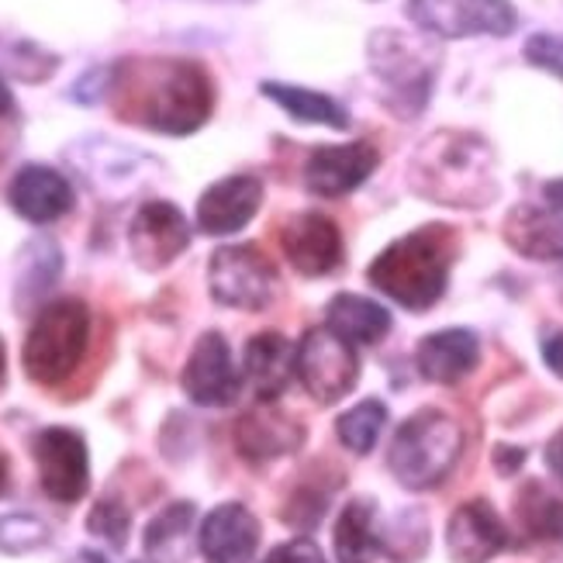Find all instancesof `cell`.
Here are the masks:
<instances>
[{"instance_id":"cell-1","label":"cell","mask_w":563,"mask_h":563,"mask_svg":"<svg viewBox=\"0 0 563 563\" xmlns=\"http://www.w3.org/2000/svg\"><path fill=\"white\" fill-rule=\"evenodd\" d=\"M114 111L159 135H194L214 111V84L190 59H132L114 66Z\"/></svg>"},{"instance_id":"cell-2","label":"cell","mask_w":563,"mask_h":563,"mask_svg":"<svg viewBox=\"0 0 563 563\" xmlns=\"http://www.w3.org/2000/svg\"><path fill=\"white\" fill-rule=\"evenodd\" d=\"M408 184L419 198L463 211L487 208L501 190L492 142L460 129L432 132L415 150L408 163Z\"/></svg>"},{"instance_id":"cell-3","label":"cell","mask_w":563,"mask_h":563,"mask_svg":"<svg viewBox=\"0 0 563 563\" xmlns=\"http://www.w3.org/2000/svg\"><path fill=\"white\" fill-rule=\"evenodd\" d=\"M456 229L453 225H422L390 246L371 263L366 280H371L390 301L408 311H426L446 294L450 271L456 260Z\"/></svg>"},{"instance_id":"cell-4","label":"cell","mask_w":563,"mask_h":563,"mask_svg":"<svg viewBox=\"0 0 563 563\" xmlns=\"http://www.w3.org/2000/svg\"><path fill=\"white\" fill-rule=\"evenodd\" d=\"M371 73L380 84L384 108L398 118H419L432 97L439 56L432 45L411 38L398 29H380L366 42Z\"/></svg>"},{"instance_id":"cell-5","label":"cell","mask_w":563,"mask_h":563,"mask_svg":"<svg viewBox=\"0 0 563 563\" xmlns=\"http://www.w3.org/2000/svg\"><path fill=\"white\" fill-rule=\"evenodd\" d=\"M460 453H463L460 422L439 408H422L398 429L387 463L390 474L408 492H429V487H439L453 474Z\"/></svg>"},{"instance_id":"cell-6","label":"cell","mask_w":563,"mask_h":563,"mask_svg":"<svg viewBox=\"0 0 563 563\" xmlns=\"http://www.w3.org/2000/svg\"><path fill=\"white\" fill-rule=\"evenodd\" d=\"M90 339V311L77 298H59L45 305L29 329L21 350L24 374L42 387L63 384L80 366Z\"/></svg>"},{"instance_id":"cell-7","label":"cell","mask_w":563,"mask_h":563,"mask_svg":"<svg viewBox=\"0 0 563 563\" xmlns=\"http://www.w3.org/2000/svg\"><path fill=\"white\" fill-rule=\"evenodd\" d=\"M408 18L415 29L443 42L474 35L505 38L519 29L511 0H408Z\"/></svg>"},{"instance_id":"cell-8","label":"cell","mask_w":563,"mask_h":563,"mask_svg":"<svg viewBox=\"0 0 563 563\" xmlns=\"http://www.w3.org/2000/svg\"><path fill=\"white\" fill-rule=\"evenodd\" d=\"M211 298L235 311H263L277 298V271L256 246H222L208 263Z\"/></svg>"},{"instance_id":"cell-9","label":"cell","mask_w":563,"mask_h":563,"mask_svg":"<svg viewBox=\"0 0 563 563\" xmlns=\"http://www.w3.org/2000/svg\"><path fill=\"white\" fill-rule=\"evenodd\" d=\"M298 380L318 405H335L350 395L360 377V360L346 339H339L329 325L305 332L298 346Z\"/></svg>"},{"instance_id":"cell-10","label":"cell","mask_w":563,"mask_h":563,"mask_svg":"<svg viewBox=\"0 0 563 563\" xmlns=\"http://www.w3.org/2000/svg\"><path fill=\"white\" fill-rule=\"evenodd\" d=\"M42 492L59 505H77L90 487V456L77 429L48 426L32 443Z\"/></svg>"},{"instance_id":"cell-11","label":"cell","mask_w":563,"mask_h":563,"mask_svg":"<svg viewBox=\"0 0 563 563\" xmlns=\"http://www.w3.org/2000/svg\"><path fill=\"white\" fill-rule=\"evenodd\" d=\"M190 246V225L177 205L145 201L129 225V250L142 271H166Z\"/></svg>"},{"instance_id":"cell-12","label":"cell","mask_w":563,"mask_h":563,"mask_svg":"<svg viewBox=\"0 0 563 563\" xmlns=\"http://www.w3.org/2000/svg\"><path fill=\"white\" fill-rule=\"evenodd\" d=\"M280 246L287 263L301 277H329L346 260L342 232L322 211H301L287 218V225L280 229Z\"/></svg>"},{"instance_id":"cell-13","label":"cell","mask_w":563,"mask_h":563,"mask_svg":"<svg viewBox=\"0 0 563 563\" xmlns=\"http://www.w3.org/2000/svg\"><path fill=\"white\" fill-rule=\"evenodd\" d=\"M184 395L194 405L205 408H229L235 405L239 390H242V377L239 366L232 360V350L222 332H205L194 346L187 366H184Z\"/></svg>"},{"instance_id":"cell-14","label":"cell","mask_w":563,"mask_h":563,"mask_svg":"<svg viewBox=\"0 0 563 563\" xmlns=\"http://www.w3.org/2000/svg\"><path fill=\"white\" fill-rule=\"evenodd\" d=\"M69 159L77 163L90 190L111 194V198H125V194H132L145 180V174L153 169V159L145 153L132 150V145L111 142V139L77 142Z\"/></svg>"},{"instance_id":"cell-15","label":"cell","mask_w":563,"mask_h":563,"mask_svg":"<svg viewBox=\"0 0 563 563\" xmlns=\"http://www.w3.org/2000/svg\"><path fill=\"white\" fill-rule=\"evenodd\" d=\"M380 166V150L374 142L318 145L305 163V187L314 198H346L360 184L371 180Z\"/></svg>"},{"instance_id":"cell-16","label":"cell","mask_w":563,"mask_h":563,"mask_svg":"<svg viewBox=\"0 0 563 563\" xmlns=\"http://www.w3.org/2000/svg\"><path fill=\"white\" fill-rule=\"evenodd\" d=\"M8 205L32 225L59 222L73 211V184L45 163H24L8 184Z\"/></svg>"},{"instance_id":"cell-17","label":"cell","mask_w":563,"mask_h":563,"mask_svg":"<svg viewBox=\"0 0 563 563\" xmlns=\"http://www.w3.org/2000/svg\"><path fill=\"white\" fill-rule=\"evenodd\" d=\"M263 205V180L235 174L214 180L198 198V229L205 235H235L246 229Z\"/></svg>"},{"instance_id":"cell-18","label":"cell","mask_w":563,"mask_h":563,"mask_svg":"<svg viewBox=\"0 0 563 563\" xmlns=\"http://www.w3.org/2000/svg\"><path fill=\"white\" fill-rule=\"evenodd\" d=\"M198 547L205 553V563H253L260 550V522L246 505L225 501L205 516L198 529Z\"/></svg>"},{"instance_id":"cell-19","label":"cell","mask_w":563,"mask_h":563,"mask_svg":"<svg viewBox=\"0 0 563 563\" xmlns=\"http://www.w3.org/2000/svg\"><path fill=\"white\" fill-rule=\"evenodd\" d=\"M446 547L453 563H487L508 547V529L484 498H474L453 511L446 526Z\"/></svg>"},{"instance_id":"cell-20","label":"cell","mask_w":563,"mask_h":563,"mask_svg":"<svg viewBox=\"0 0 563 563\" xmlns=\"http://www.w3.org/2000/svg\"><path fill=\"white\" fill-rule=\"evenodd\" d=\"M419 374L432 384H460L481 363V339L471 329H443L419 342Z\"/></svg>"},{"instance_id":"cell-21","label":"cell","mask_w":563,"mask_h":563,"mask_svg":"<svg viewBox=\"0 0 563 563\" xmlns=\"http://www.w3.org/2000/svg\"><path fill=\"white\" fill-rule=\"evenodd\" d=\"M301 426L287 419L284 411H277L274 405H260L253 411H246L235 426V450L246 456L250 463H263L284 453H294L301 446Z\"/></svg>"},{"instance_id":"cell-22","label":"cell","mask_w":563,"mask_h":563,"mask_svg":"<svg viewBox=\"0 0 563 563\" xmlns=\"http://www.w3.org/2000/svg\"><path fill=\"white\" fill-rule=\"evenodd\" d=\"M298 350L280 332H260L246 342V360H242V371L253 380L260 405H274L290 380L298 377Z\"/></svg>"},{"instance_id":"cell-23","label":"cell","mask_w":563,"mask_h":563,"mask_svg":"<svg viewBox=\"0 0 563 563\" xmlns=\"http://www.w3.org/2000/svg\"><path fill=\"white\" fill-rule=\"evenodd\" d=\"M501 235L526 260H563V211L519 205L505 214Z\"/></svg>"},{"instance_id":"cell-24","label":"cell","mask_w":563,"mask_h":563,"mask_svg":"<svg viewBox=\"0 0 563 563\" xmlns=\"http://www.w3.org/2000/svg\"><path fill=\"white\" fill-rule=\"evenodd\" d=\"M325 325L350 346H377L390 332V311L363 294H335L325 308Z\"/></svg>"},{"instance_id":"cell-25","label":"cell","mask_w":563,"mask_h":563,"mask_svg":"<svg viewBox=\"0 0 563 563\" xmlns=\"http://www.w3.org/2000/svg\"><path fill=\"white\" fill-rule=\"evenodd\" d=\"M260 93L266 101H274L284 114H290L294 121H301V125H325L335 132L350 129V111L329 93H318L298 84H280V80H263Z\"/></svg>"},{"instance_id":"cell-26","label":"cell","mask_w":563,"mask_h":563,"mask_svg":"<svg viewBox=\"0 0 563 563\" xmlns=\"http://www.w3.org/2000/svg\"><path fill=\"white\" fill-rule=\"evenodd\" d=\"M384 550L377 529V505L371 498H353L335 522V560L339 563H374Z\"/></svg>"},{"instance_id":"cell-27","label":"cell","mask_w":563,"mask_h":563,"mask_svg":"<svg viewBox=\"0 0 563 563\" xmlns=\"http://www.w3.org/2000/svg\"><path fill=\"white\" fill-rule=\"evenodd\" d=\"M194 519H198V508L190 501L166 505L159 516L145 526V560L150 563H187Z\"/></svg>"},{"instance_id":"cell-28","label":"cell","mask_w":563,"mask_h":563,"mask_svg":"<svg viewBox=\"0 0 563 563\" xmlns=\"http://www.w3.org/2000/svg\"><path fill=\"white\" fill-rule=\"evenodd\" d=\"M63 274V253L53 239H32L18 256V308H29Z\"/></svg>"},{"instance_id":"cell-29","label":"cell","mask_w":563,"mask_h":563,"mask_svg":"<svg viewBox=\"0 0 563 563\" xmlns=\"http://www.w3.org/2000/svg\"><path fill=\"white\" fill-rule=\"evenodd\" d=\"M516 516L532 540L563 543V501L550 495L543 484L529 481L516 498Z\"/></svg>"},{"instance_id":"cell-30","label":"cell","mask_w":563,"mask_h":563,"mask_svg":"<svg viewBox=\"0 0 563 563\" xmlns=\"http://www.w3.org/2000/svg\"><path fill=\"white\" fill-rule=\"evenodd\" d=\"M384 426H387V405L377 401V398H366V401L353 405L346 415H339L335 432L342 439V446L360 453V456H366L377 446Z\"/></svg>"},{"instance_id":"cell-31","label":"cell","mask_w":563,"mask_h":563,"mask_svg":"<svg viewBox=\"0 0 563 563\" xmlns=\"http://www.w3.org/2000/svg\"><path fill=\"white\" fill-rule=\"evenodd\" d=\"M0 53H4L8 69L14 73L18 80H24V84H42V80L53 77L56 66H59V56L45 53L42 45H35L29 38H18L11 45H0Z\"/></svg>"},{"instance_id":"cell-32","label":"cell","mask_w":563,"mask_h":563,"mask_svg":"<svg viewBox=\"0 0 563 563\" xmlns=\"http://www.w3.org/2000/svg\"><path fill=\"white\" fill-rule=\"evenodd\" d=\"M48 543V526L29 511L0 516V550L4 553H32Z\"/></svg>"},{"instance_id":"cell-33","label":"cell","mask_w":563,"mask_h":563,"mask_svg":"<svg viewBox=\"0 0 563 563\" xmlns=\"http://www.w3.org/2000/svg\"><path fill=\"white\" fill-rule=\"evenodd\" d=\"M87 529L90 536H97V540H104L108 547L121 550L129 543V529H132V516L129 508L114 501V498H101L87 516Z\"/></svg>"},{"instance_id":"cell-34","label":"cell","mask_w":563,"mask_h":563,"mask_svg":"<svg viewBox=\"0 0 563 563\" xmlns=\"http://www.w3.org/2000/svg\"><path fill=\"white\" fill-rule=\"evenodd\" d=\"M522 56L536 69L553 73L556 80H563V35H553V32H536V35H529Z\"/></svg>"},{"instance_id":"cell-35","label":"cell","mask_w":563,"mask_h":563,"mask_svg":"<svg viewBox=\"0 0 563 563\" xmlns=\"http://www.w3.org/2000/svg\"><path fill=\"white\" fill-rule=\"evenodd\" d=\"M111 80H114V66H97V69H87L84 77L69 87V97L77 104L90 108V104H101L104 97L111 93Z\"/></svg>"},{"instance_id":"cell-36","label":"cell","mask_w":563,"mask_h":563,"mask_svg":"<svg viewBox=\"0 0 563 563\" xmlns=\"http://www.w3.org/2000/svg\"><path fill=\"white\" fill-rule=\"evenodd\" d=\"M263 563H325V556L311 540H290V543L274 547Z\"/></svg>"},{"instance_id":"cell-37","label":"cell","mask_w":563,"mask_h":563,"mask_svg":"<svg viewBox=\"0 0 563 563\" xmlns=\"http://www.w3.org/2000/svg\"><path fill=\"white\" fill-rule=\"evenodd\" d=\"M543 363L556 377H563V332H553L547 342H543Z\"/></svg>"},{"instance_id":"cell-38","label":"cell","mask_w":563,"mask_h":563,"mask_svg":"<svg viewBox=\"0 0 563 563\" xmlns=\"http://www.w3.org/2000/svg\"><path fill=\"white\" fill-rule=\"evenodd\" d=\"M522 460H526V450H511V446H498V450H495V467H498L501 474L519 471V467H522Z\"/></svg>"},{"instance_id":"cell-39","label":"cell","mask_w":563,"mask_h":563,"mask_svg":"<svg viewBox=\"0 0 563 563\" xmlns=\"http://www.w3.org/2000/svg\"><path fill=\"white\" fill-rule=\"evenodd\" d=\"M547 467H550L553 477L563 484V429L550 439V446H547Z\"/></svg>"},{"instance_id":"cell-40","label":"cell","mask_w":563,"mask_h":563,"mask_svg":"<svg viewBox=\"0 0 563 563\" xmlns=\"http://www.w3.org/2000/svg\"><path fill=\"white\" fill-rule=\"evenodd\" d=\"M543 198L550 201V208L563 211V177H556V180H550V184L543 187Z\"/></svg>"},{"instance_id":"cell-41","label":"cell","mask_w":563,"mask_h":563,"mask_svg":"<svg viewBox=\"0 0 563 563\" xmlns=\"http://www.w3.org/2000/svg\"><path fill=\"white\" fill-rule=\"evenodd\" d=\"M14 111V97H11V87L0 77V118H8Z\"/></svg>"},{"instance_id":"cell-42","label":"cell","mask_w":563,"mask_h":563,"mask_svg":"<svg viewBox=\"0 0 563 563\" xmlns=\"http://www.w3.org/2000/svg\"><path fill=\"white\" fill-rule=\"evenodd\" d=\"M4 487H8V460L0 456V495H4Z\"/></svg>"},{"instance_id":"cell-43","label":"cell","mask_w":563,"mask_h":563,"mask_svg":"<svg viewBox=\"0 0 563 563\" xmlns=\"http://www.w3.org/2000/svg\"><path fill=\"white\" fill-rule=\"evenodd\" d=\"M77 563H104V560L97 556V553H80V556H77Z\"/></svg>"},{"instance_id":"cell-44","label":"cell","mask_w":563,"mask_h":563,"mask_svg":"<svg viewBox=\"0 0 563 563\" xmlns=\"http://www.w3.org/2000/svg\"><path fill=\"white\" fill-rule=\"evenodd\" d=\"M4 363H8V356H4V339H0V380H4Z\"/></svg>"}]
</instances>
